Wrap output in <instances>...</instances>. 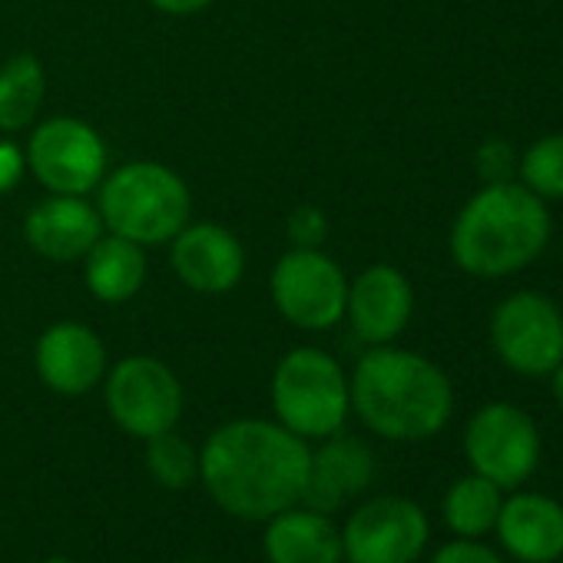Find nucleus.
<instances>
[{
	"instance_id": "nucleus-1",
	"label": "nucleus",
	"mask_w": 563,
	"mask_h": 563,
	"mask_svg": "<svg viewBox=\"0 0 563 563\" xmlns=\"http://www.w3.org/2000/svg\"><path fill=\"white\" fill-rule=\"evenodd\" d=\"M312 448L265 418L216 428L199 448V481L212 504L239 520H268L302 500Z\"/></svg>"
},
{
	"instance_id": "nucleus-2",
	"label": "nucleus",
	"mask_w": 563,
	"mask_h": 563,
	"mask_svg": "<svg viewBox=\"0 0 563 563\" xmlns=\"http://www.w3.org/2000/svg\"><path fill=\"white\" fill-rule=\"evenodd\" d=\"M349 395L372 434L401 444L434 438L454 415V388L444 368L395 345H375L358 358Z\"/></svg>"
},
{
	"instance_id": "nucleus-3",
	"label": "nucleus",
	"mask_w": 563,
	"mask_h": 563,
	"mask_svg": "<svg viewBox=\"0 0 563 563\" xmlns=\"http://www.w3.org/2000/svg\"><path fill=\"white\" fill-rule=\"evenodd\" d=\"M550 232L547 202L523 183H484L454 216L451 258L474 278H507L543 255Z\"/></svg>"
},
{
	"instance_id": "nucleus-4",
	"label": "nucleus",
	"mask_w": 563,
	"mask_h": 563,
	"mask_svg": "<svg viewBox=\"0 0 563 563\" xmlns=\"http://www.w3.org/2000/svg\"><path fill=\"white\" fill-rule=\"evenodd\" d=\"M97 189L103 229L143 249L169 242L192 212L189 186L183 176L153 159L117 166Z\"/></svg>"
},
{
	"instance_id": "nucleus-5",
	"label": "nucleus",
	"mask_w": 563,
	"mask_h": 563,
	"mask_svg": "<svg viewBox=\"0 0 563 563\" xmlns=\"http://www.w3.org/2000/svg\"><path fill=\"white\" fill-rule=\"evenodd\" d=\"M272 411L282 428L306 441L339 434L352 411L349 375L322 349H292L272 372Z\"/></svg>"
},
{
	"instance_id": "nucleus-6",
	"label": "nucleus",
	"mask_w": 563,
	"mask_h": 563,
	"mask_svg": "<svg viewBox=\"0 0 563 563\" xmlns=\"http://www.w3.org/2000/svg\"><path fill=\"white\" fill-rule=\"evenodd\" d=\"M464 457L474 474L494 481L500 490H517L540 467V428L510 401L481 405L464 428Z\"/></svg>"
},
{
	"instance_id": "nucleus-7",
	"label": "nucleus",
	"mask_w": 563,
	"mask_h": 563,
	"mask_svg": "<svg viewBox=\"0 0 563 563\" xmlns=\"http://www.w3.org/2000/svg\"><path fill=\"white\" fill-rule=\"evenodd\" d=\"M272 302L278 316L306 332H329L345 319L349 278L322 249H289L272 268Z\"/></svg>"
},
{
	"instance_id": "nucleus-8",
	"label": "nucleus",
	"mask_w": 563,
	"mask_h": 563,
	"mask_svg": "<svg viewBox=\"0 0 563 563\" xmlns=\"http://www.w3.org/2000/svg\"><path fill=\"white\" fill-rule=\"evenodd\" d=\"M103 401L120 431L150 441L173 431L183 415V385L169 365L153 355H130L107 368Z\"/></svg>"
},
{
	"instance_id": "nucleus-9",
	"label": "nucleus",
	"mask_w": 563,
	"mask_h": 563,
	"mask_svg": "<svg viewBox=\"0 0 563 563\" xmlns=\"http://www.w3.org/2000/svg\"><path fill=\"white\" fill-rule=\"evenodd\" d=\"M490 345L514 375L547 378L563 362V312L543 292H514L490 312Z\"/></svg>"
},
{
	"instance_id": "nucleus-10",
	"label": "nucleus",
	"mask_w": 563,
	"mask_h": 563,
	"mask_svg": "<svg viewBox=\"0 0 563 563\" xmlns=\"http://www.w3.org/2000/svg\"><path fill=\"white\" fill-rule=\"evenodd\" d=\"M27 166L54 196H87L107 176V146L100 133L77 117H54L27 140Z\"/></svg>"
},
{
	"instance_id": "nucleus-11",
	"label": "nucleus",
	"mask_w": 563,
	"mask_h": 563,
	"mask_svg": "<svg viewBox=\"0 0 563 563\" xmlns=\"http://www.w3.org/2000/svg\"><path fill=\"white\" fill-rule=\"evenodd\" d=\"M431 540V523L421 504L398 494H382L352 510L342 527L349 563H415Z\"/></svg>"
},
{
	"instance_id": "nucleus-12",
	"label": "nucleus",
	"mask_w": 563,
	"mask_h": 563,
	"mask_svg": "<svg viewBox=\"0 0 563 563\" xmlns=\"http://www.w3.org/2000/svg\"><path fill=\"white\" fill-rule=\"evenodd\" d=\"M415 316V289L401 268L378 262L349 282L345 319L368 349L391 345Z\"/></svg>"
},
{
	"instance_id": "nucleus-13",
	"label": "nucleus",
	"mask_w": 563,
	"mask_h": 563,
	"mask_svg": "<svg viewBox=\"0 0 563 563\" xmlns=\"http://www.w3.org/2000/svg\"><path fill=\"white\" fill-rule=\"evenodd\" d=\"M169 262L183 286L196 296H225L245 272V249L225 225L186 222L173 239Z\"/></svg>"
},
{
	"instance_id": "nucleus-14",
	"label": "nucleus",
	"mask_w": 563,
	"mask_h": 563,
	"mask_svg": "<svg viewBox=\"0 0 563 563\" xmlns=\"http://www.w3.org/2000/svg\"><path fill=\"white\" fill-rule=\"evenodd\" d=\"M41 382L64 398H80L107 378V345L84 322H54L34 349Z\"/></svg>"
},
{
	"instance_id": "nucleus-15",
	"label": "nucleus",
	"mask_w": 563,
	"mask_h": 563,
	"mask_svg": "<svg viewBox=\"0 0 563 563\" xmlns=\"http://www.w3.org/2000/svg\"><path fill=\"white\" fill-rule=\"evenodd\" d=\"M494 533L517 563H556L563 556V504L517 487L504 497Z\"/></svg>"
},
{
	"instance_id": "nucleus-16",
	"label": "nucleus",
	"mask_w": 563,
	"mask_h": 563,
	"mask_svg": "<svg viewBox=\"0 0 563 563\" xmlns=\"http://www.w3.org/2000/svg\"><path fill=\"white\" fill-rule=\"evenodd\" d=\"M100 209L84 196H47L24 219V239L51 262H77L103 235Z\"/></svg>"
},
{
	"instance_id": "nucleus-17",
	"label": "nucleus",
	"mask_w": 563,
	"mask_h": 563,
	"mask_svg": "<svg viewBox=\"0 0 563 563\" xmlns=\"http://www.w3.org/2000/svg\"><path fill=\"white\" fill-rule=\"evenodd\" d=\"M372 481H375V454L358 438H345L339 431L325 438L319 451H312L309 477H306V490L299 504L332 514L349 497H358L362 490H368Z\"/></svg>"
},
{
	"instance_id": "nucleus-18",
	"label": "nucleus",
	"mask_w": 563,
	"mask_h": 563,
	"mask_svg": "<svg viewBox=\"0 0 563 563\" xmlns=\"http://www.w3.org/2000/svg\"><path fill=\"white\" fill-rule=\"evenodd\" d=\"M262 550L268 563H345L342 527L306 504H292L265 520Z\"/></svg>"
},
{
	"instance_id": "nucleus-19",
	"label": "nucleus",
	"mask_w": 563,
	"mask_h": 563,
	"mask_svg": "<svg viewBox=\"0 0 563 563\" xmlns=\"http://www.w3.org/2000/svg\"><path fill=\"white\" fill-rule=\"evenodd\" d=\"M84 282L100 302H130L146 282V249L123 235L103 232L84 255Z\"/></svg>"
},
{
	"instance_id": "nucleus-20",
	"label": "nucleus",
	"mask_w": 563,
	"mask_h": 563,
	"mask_svg": "<svg viewBox=\"0 0 563 563\" xmlns=\"http://www.w3.org/2000/svg\"><path fill=\"white\" fill-rule=\"evenodd\" d=\"M500 504H504V490L494 481H487V477L471 471V474L457 477L444 490L441 517H444V527L454 537H477V540H484L487 533H494Z\"/></svg>"
},
{
	"instance_id": "nucleus-21",
	"label": "nucleus",
	"mask_w": 563,
	"mask_h": 563,
	"mask_svg": "<svg viewBox=\"0 0 563 563\" xmlns=\"http://www.w3.org/2000/svg\"><path fill=\"white\" fill-rule=\"evenodd\" d=\"M47 74L34 54H18L0 67V133H21L41 113Z\"/></svg>"
},
{
	"instance_id": "nucleus-22",
	"label": "nucleus",
	"mask_w": 563,
	"mask_h": 563,
	"mask_svg": "<svg viewBox=\"0 0 563 563\" xmlns=\"http://www.w3.org/2000/svg\"><path fill=\"white\" fill-rule=\"evenodd\" d=\"M146 471L163 490H186L199 481V451L173 431L146 441Z\"/></svg>"
},
{
	"instance_id": "nucleus-23",
	"label": "nucleus",
	"mask_w": 563,
	"mask_h": 563,
	"mask_svg": "<svg viewBox=\"0 0 563 563\" xmlns=\"http://www.w3.org/2000/svg\"><path fill=\"white\" fill-rule=\"evenodd\" d=\"M517 183L543 202L563 199V133H547L520 153Z\"/></svg>"
},
{
	"instance_id": "nucleus-24",
	"label": "nucleus",
	"mask_w": 563,
	"mask_h": 563,
	"mask_svg": "<svg viewBox=\"0 0 563 563\" xmlns=\"http://www.w3.org/2000/svg\"><path fill=\"white\" fill-rule=\"evenodd\" d=\"M477 176L484 183H510L517 176L514 146L500 136H487L477 150Z\"/></svg>"
},
{
	"instance_id": "nucleus-25",
	"label": "nucleus",
	"mask_w": 563,
	"mask_h": 563,
	"mask_svg": "<svg viewBox=\"0 0 563 563\" xmlns=\"http://www.w3.org/2000/svg\"><path fill=\"white\" fill-rule=\"evenodd\" d=\"M286 232H289V242L296 249H322L325 235H329V219L322 209L316 206H299L289 222H286Z\"/></svg>"
},
{
	"instance_id": "nucleus-26",
	"label": "nucleus",
	"mask_w": 563,
	"mask_h": 563,
	"mask_svg": "<svg viewBox=\"0 0 563 563\" xmlns=\"http://www.w3.org/2000/svg\"><path fill=\"white\" fill-rule=\"evenodd\" d=\"M431 563H507V560L477 537H454L434 550Z\"/></svg>"
},
{
	"instance_id": "nucleus-27",
	"label": "nucleus",
	"mask_w": 563,
	"mask_h": 563,
	"mask_svg": "<svg viewBox=\"0 0 563 563\" xmlns=\"http://www.w3.org/2000/svg\"><path fill=\"white\" fill-rule=\"evenodd\" d=\"M24 169H27V156L14 143H0V192L14 189Z\"/></svg>"
},
{
	"instance_id": "nucleus-28",
	"label": "nucleus",
	"mask_w": 563,
	"mask_h": 563,
	"mask_svg": "<svg viewBox=\"0 0 563 563\" xmlns=\"http://www.w3.org/2000/svg\"><path fill=\"white\" fill-rule=\"evenodd\" d=\"M150 4L163 14H173V18H189V14H199L206 11L212 0H150Z\"/></svg>"
},
{
	"instance_id": "nucleus-29",
	"label": "nucleus",
	"mask_w": 563,
	"mask_h": 563,
	"mask_svg": "<svg viewBox=\"0 0 563 563\" xmlns=\"http://www.w3.org/2000/svg\"><path fill=\"white\" fill-rule=\"evenodd\" d=\"M550 391H553V401H556V408L563 411V362L550 372Z\"/></svg>"
},
{
	"instance_id": "nucleus-30",
	"label": "nucleus",
	"mask_w": 563,
	"mask_h": 563,
	"mask_svg": "<svg viewBox=\"0 0 563 563\" xmlns=\"http://www.w3.org/2000/svg\"><path fill=\"white\" fill-rule=\"evenodd\" d=\"M44 563H74V560L70 556H47Z\"/></svg>"
},
{
	"instance_id": "nucleus-31",
	"label": "nucleus",
	"mask_w": 563,
	"mask_h": 563,
	"mask_svg": "<svg viewBox=\"0 0 563 563\" xmlns=\"http://www.w3.org/2000/svg\"><path fill=\"white\" fill-rule=\"evenodd\" d=\"M560 563H563V556H560Z\"/></svg>"
}]
</instances>
